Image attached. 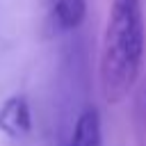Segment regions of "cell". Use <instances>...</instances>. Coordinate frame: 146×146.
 <instances>
[{
	"mask_svg": "<svg viewBox=\"0 0 146 146\" xmlns=\"http://www.w3.org/2000/svg\"><path fill=\"white\" fill-rule=\"evenodd\" d=\"M32 130V110L25 96H9L0 105V132L11 139L25 137Z\"/></svg>",
	"mask_w": 146,
	"mask_h": 146,
	"instance_id": "obj_2",
	"label": "cell"
},
{
	"mask_svg": "<svg viewBox=\"0 0 146 146\" xmlns=\"http://www.w3.org/2000/svg\"><path fill=\"white\" fill-rule=\"evenodd\" d=\"M66 146H103V123H100V112L89 105L84 107L73 125L71 139Z\"/></svg>",
	"mask_w": 146,
	"mask_h": 146,
	"instance_id": "obj_3",
	"label": "cell"
},
{
	"mask_svg": "<svg viewBox=\"0 0 146 146\" xmlns=\"http://www.w3.org/2000/svg\"><path fill=\"white\" fill-rule=\"evenodd\" d=\"M50 16L59 30H75L87 16V0H55Z\"/></svg>",
	"mask_w": 146,
	"mask_h": 146,
	"instance_id": "obj_4",
	"label": "cell"
},
{
	"mask_svg": "<svg viewBox=\"0 0 146 146\" xmlns=\"http://www.w3.org/2000/svg\"><path fill=\"white\" fill-rule=\"evenodd\" d=\"M146 50V27L141 0H112L100 39L98 84L100 96L116 105L135 89Z\"/></svg>",
	"mask_w": 146,
	"mask_h": 146,
	"instance_id": "obj_1",
	"label": "cell"
}]
</instances>
